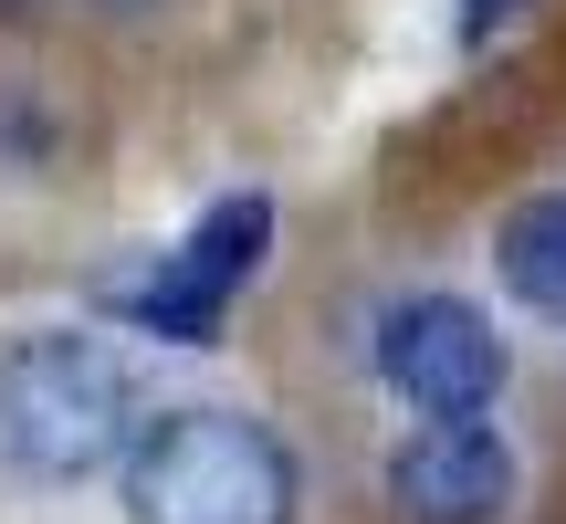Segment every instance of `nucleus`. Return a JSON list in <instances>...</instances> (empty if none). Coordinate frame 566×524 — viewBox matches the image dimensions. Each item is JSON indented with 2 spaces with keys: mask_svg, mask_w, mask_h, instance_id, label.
<instances>
[{
  "mask_svg": "<svg viewBox=\"0 0 566 524\" xmlns=\"http://www.w3.org/2000/svg\"><path fill=\"white\" fill-rule=\"evenodd\" d=\"M493 273L525 315L566 325V189H525V200L493 221Z\"/></svg>",
  "mask_w": 566,
  "mask_h": 524,
  "instance_id": "nucleus-6",
  "label": "nucleus"
},
{
  "mask_svg": "<svg viewBox=\"0 0 566 524\" xmlns=\"http://www.w3.org/2000/svg\"><path fill=\"white\" fill-rule=\"evenodd\" d=\"M378 378L420 420H483L504 399V336L472 294H399L378 315Z\"/></svg>",
  "mask_w": 566,
  "mask_h": 524,
  "instance_id": "nucleus-4",
  "label": "nucleus"
},
{
  "mask_svg": "<svg viewBox=\"0 0 566 524\" xmlns=\"http://www.w3.org/2000/svg\"><path fill=\"white\" fill-rule=\"evenodd\" d=\"M263 252H273V200L263 189H221L137 283H105V315L158 336V346H210L221 315H231V294L263 273Z\"/></svg>",
  "mask_w": 566,
  "mask_h": 524,
  "instance_id": "nucleus-3",
  "label": "nucleus"
},
{
  "mask_svg": "<svg viewBox=\"0 0 566 524\" xmlns=\"http://www.w3.org/2000/svg\"><path fill=\"white\" fill-rule=\"evenodd\" d=\"M126 524H294L304 514V462L273 420L252 409H147L116 462Z\"/></svg>",
  "mask_w": 566,
  "mask_h": 524,
  "instance_id": "nucleus-2",
  "label": "nucleus"
},
{
  "mask_svg": "<svg viewBox=\"0 0 566 524\" xmlns=\"http://www.w3.org/2000/svg\"><path fill=\"white\" fill-rule=\"evenodd\" d=\"M95 11H116V21H126V11H158V0H95Z\"/></svg>",
  "mask_w": 566,
  "mask_h": 524,
  "instance_id": "nucleus-9",
  "label": "nucleus"
},
{
  "mask_svg": "<svg viewBox=\"0 0 566 524\" xmlns=\"http://www.w3.org/2000/svg\"><path fill=\"white\" fill-rule=\"evenodd\" d=\"M514 11H525V0H462V11H451V42H462V53H483Z\"/></svg>",
  "mask_w": 566,
  "mask_h": 524,
  "instance_id": "nucleus-8",
  "label": "nucleus"
},
{
  "mask_svg": "<svg viewBox=\"0 0 566 524\" xmlns=\"http://www.w3.org/2000/svg\"><path fill=\"white\" fill-rule=\"evenodd\" d=\"M0 158H42V105H32V84H0Z\"/></svg>",
  "mask_w": 566,
  "mask_h": 524,
  "instance_id": "nucleus-7",
  "label": "nucleus"
},
{
  "mask_svg": "<svg viewBox=\"0 0 566 524\" xmlns=\"http://www.w3.org/2000/svg\"><path fill=\"white\" fill-rule=\"evenodd\" d=\"M514 441L493 420H420L388 451V514L399 524H504Z\"/></svg>",
  "mask_w": 566,
  "mask_h": 524,
  "instance_id": "nucleus-5",
  "label": "nucleus"
},
{
  "mask_svg": "<svg viewBox=\"0 0 566 524\" xmlns=\"http://www.w3.org/2000/svg\"><path fill=\"white\" fill-rule=\"evenodd\" d=\"M0 11H32V0H0Z\"/></svg>",
  "mask_w": 566,
  "mask_h": 524,
  "instance_id": "nucleus-10",
  "label": "nucleus"
},
{
  "mask_svg": "<svg viewBox=\"0 0 566 524\" xmlns=\"http://www.w3.org/2000/svg\"><path fill=\"white\" fill-rule=\"evenodd\" d=\"M137 420H147V378L116 336L53 325V336L0 346V472H21L42 493L95 483L126 462Z\"/></svg>",
  "mask_w": 566,
  "mask_h": 524,
  "instance_id": "nucleus-1",
  "label": "nucleus"
}]
</instances>
